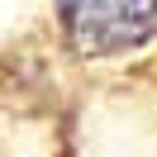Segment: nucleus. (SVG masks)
I'll return each mask as SVG.
<instances>
[{"label": "nucleus", "instance_id": "f257e3e1", "mask_svg": "<svg viewBox=\"0 0 157 157\" xmlns=\"http://www.w3.org/2000/svg\"><path fill=\"white\" fill-rule=\"evenodd\" d=\"M62 43L81 62L119 57L157 38V0H52Z\"/></svg>", "mask_w": 157, "mask_h": 157}]
</instances>
